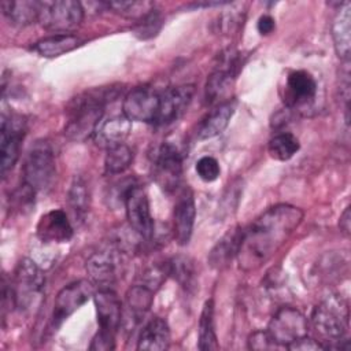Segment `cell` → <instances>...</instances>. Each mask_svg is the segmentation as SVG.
<instances>
[{
  "label": "cell",
  "instance_id": "cell-24",
  "mask_svg": "<svg viewBox=\"0 0 351 351\" xmlns=\"http://www.w3.org/2000/svg\"><path fill=\"white\" fill-rule=\"evenodd\" d=\"M170 346V328L167 322L160 317L151 318L137 340V350L144 351H162Z\"/></svg>",
  "mask_w": 351,
  "mask_h": 351
},
{
  "label": "cell",
  "instance_id": "cell-10",
  "mask_svg": "<svg viewBox=\"0 0 351 351\" xmlns=\"http://www.w3.org/2000/svg\"><path fill=\"white\" fill-rule=\"evenodd\" d=\"M95 284L90 280H78L63 287L53 303L52 328L58 329L71 314L84 306L95 295Z\"/></svg>",
  "mask_w": 351,
  "mask_h": 351
},
{
  "label": "cell",
  "instance_id": "cell-18",
  "mask_svg": "<svg viewBox=\"0 0 351 351\" xmlns=\"http://www.w3.org/2000/svg\"><path fill=\"white\" fill-rule=\"evenodd\" d=\"M317 81L306 70H293L287 77L284 104L288 108H300L314 101L317 96Z\"/></svg>",
  "mask_w": 351,
  "mask_h": 351
},
{
  "label": "cell",
  "instance_id": "cell-33",
  "mask_svg": "<svg viewBox=\"0 0 351 351\" xmlns=\"http://www.w3.org/2000/svg\"><path fill=\"white\" fill-rule=\"evenodd\" d=\"M162 25H163L162 14L158 10L152 8L149 12H147L144 16H141L138 19V22L136 23L133 30L138 38L147 40V38L156 36L158 32L160 30Z\"/></svg>",
  "mask_w": 351,
  "mask_h": 351
},
{
  "label": "cell",
  "instance_id": "cell-5",
  "mask_svg": "<svg viewBox=\"0 0 351 351\" xmlns=\"http://www.w3.org/2000/svg\"><path fill=\"white\" fill-rule=\"evenodd\" d=\"M45 277L37 263L29 258H23L18 262L11 288L15 299V307L19 310H27L43 293Z\"/></svg>",
  "mask_w": 351,
  "mask_h": 351
},
{
  "label": "cell",
  "instance_id": "cell-20",
  "mask_svg": "<svg viewBox=\"0 0 351 351\" xmlns=\"http://www.w3.org/2000/svg\"><path fill=\"white\" fill-rule=\"evenodd\" d=\"M132 130V121L123 114L112 115L107 119H101L97 125L93 138L96 145L108 149L111 147L123 144Z\"/></svg>",
  "mask_w": 351,
  "mask_h": 351
},
{
  "label": "cell",
  "instance_id": "cell-7",
  "mask_svg": "<svg viewBox=\"0 0 351 351\" xmlns=\"http://www.w3.org/2000/svg\"><path fill=\"white\" fill-rule=\"evenodd\" d=\"M84 19V7L75 0L41 1L38 22L41 26L56 34L70 33L77 29Z\"/></svg>",
  "mask_w": 351,
  "mask_h": 351
},
{
  "label": "cell",
  "instance_id": "cell-2",
  "mask_svg": "<svg viewBox=\"0 0 351 351\" xmlns=\"http://www.w3.org/2000/svg\"><path fill=\"white\" fill-rule=\"evenodd\" d=\"M117 96L115 88H95L74 97L67 106L64 136L73 141H85L103 119L104 107Z\"/></svg>",
  "mask_w": 351,
  "mask_h": 351
},
{
  "label": "cell",
  "instance_id": "cell-21",
  "mask_svg": "<svg viewBox=\"0 0 351 351\" xmlns=\"http://www.w3.org/2000/svg\"><path fill=\"white\" fill-rule=\"evenodd\" d=\"M236 107H237V101L234 99H229L226 101H222L214 106V108L200 122L197 129V138L207 140L221 134L229 125L236 111Z\"/></svg>",
  "mask_w": 351,
  "mask_h": 351
},
{
  "label": "cell",
  "instance_id": "cell-14",
  "mask_svg": "<svg viewBox=\"0 0 351 351\" xmlns=\"http://www.w3.org/2000/svg\"><path fill=\"white\" fill-rule=\"evenodd\" d=\"M195 93V86L191 84L167 88L160 93L159 110L154 125L163 126L177 121L188 108Z\"/></svg>",
  "mask_w": 351,
  "mask_h": 351
},
{
  "label": "cell",
  "instance_id": "cell-36",
  "mask_svg": "<svg viewBox=\"0 0 351 351\" xmlns=\"http://www.w3.org/2000/svg\"><path fill=\"white\" fill-rule=\"evenodd\" d=\"M195 170H196L199 178L203 180L204 182H213L221 174V167H219L218 160L215 158H213V156H208V155L202 156L196 162Z\"/></svg>",
  "mask_w": 351,
  "mask_h": 351
},
{
  "label": "cell",
  "instance_id": "cell-3",
  "mask_svg": "<svg viewBox=\"0 0 351 351\" xmlns=\"http://www.w3.org/2000/svg\"><path fill=\"white\" fill-rule=\"evenodd\" d=\"M348 304L339 296L332 295L313 308L310 321L325 350H348L346 337L348 330Z\"/></svg>",
  "mask_w": 351,
  "mask_h": 351
},
{
  "label": "cell",
  "instance_id": "cell-11",
  "mask_svg": "<svg viewBox=\"0 0 351 351\" xmlns=\"http://www.w3.org/2000/svg\"><path fill=\"white\" fill-rule=\"evenodd\" d=\"M123 203L130 228L141 239L151 240L154 236L155 223L151 215L149 202L145 191L137 185H130L123 193Z\"/></svg>",
  "mask_w": 351,
  "mask_h": 351
},
{
  "label": "cell",
  "instance_id": "cell-23",
  "mask_svg": "<svg viewBox=\"0 0 351 351\" xmlns=\"http://www.w3.org/2000/svg\"><path fill=\"white\" fill-rule=\"evenodd\" d=\"M241 236L243 229L240 226H234L230 230H228L210 251L207 258L210 266L218 270L226 267L232 262V259L237 256Z\"/></svg>",
  "mask_w": 351,
  "mask_h": 351
},
{
  "label": "cell",
  "instance_id": "cell-26",
  "mask_svg": "<svg viewBox=\"0 0 351 351\" xmlns=\"http://www.w3.org/2000/svg\"><path fill=\"white\" fill-rule=\"evenodd\" d=\"M80 44H81L80 37L71 33H64V34H53V36L38 40L37 43L33 44V49L44 58H55L75 49Z\"/></svg>",
  "mask_w": 351,
  "mask_h": 351
},
{
  "label": "cell",
  "instance_id": "cell-27",
  "mask_svg": "<svg viewBox=\"0 0 351 351\" xmlns=\"http://www.w3.org/2000/svg\"><path fill=\"white\" fill-rule=\"evenodd\" d=\"M197 348L202 351H213L218 350V339L215 333V324H214V302L208 299L204 302L200 318H199V341Z\"/></svg>",
  "mask_w": 351,
  "mask_h": 351
},
{
  "label": "cell",
  "instance_id": "cell-30",
  "mask_svg": "<svg viewBox=\"0 0 351 351\" xmlns=\"http://www.w3.org/2000/svg\"><path fill=\"white\" fill-rule=\"evenodd\" d=\"M165 270L169 276H171L181 287H184L186 291L192 289L196 285V270L192 259L188 256L180 255L170 259Z\"/></svg>",
  "mask_w": 351,
  "mask_h": 351
},
{
  "label": "cell",
  "instance_id": "cell-34",
  "mask_svg": "<svg viewBox=\"0 0 351 351\" xmlns=\"http://www.w3.org/2000/svg\"><path fill=\"white\" fill-rule=\"evenodd\" d=\"M106 5L123 16H138V19L154 8L148 1H108Z\"/></svg>",
  "mask_w": 351,
  "mask_h": 351
},
{
  "label": "cell",
  "instance_id": "cell-22",
  "mask_svg": "<svg viewBox=\"0 0 351 351\" xmlns=\"http://www.w3.org/2000/svg\"><path fill=\"white\" fill-rule=\"evenodd\" d=\"M333 45L337 56L343 62L350 60L351 51V4L344 1L332 23Z\"/></svg>",
  "mask_w": 351,
  "mask_h": 351
},
{
  "label": "cell",
  "instance_id": "cell-17",
  "mask_svg": "<svg viewBox=\"0 0 351 351\" xmlns=\"http://www.w3.org/2000/svg\"><path fill=\"white\" fill-rule=\"evenodd\" d=\"M99 330L114 335L122 324V303L111 288H99L93 295Z\"/></svg>",
  "mask_w": 351,
  "mask_h": 351
},
{
  "label": "cell",
  "instance_id": "cell-28",
  "mask_svg": "<svg viewBox=\"0 0 351 351\" xmlns=\"http://www.w3.org/2000/svg\"><path fill=\"white\" fill-rule=\"evenodd\" d=\"M152 302L154 289L144 284L133 285L126 293V307L129 314L133 317L132 319H134L136 322L144 317V314L152 306Z\"/></svg>",
  "mask_w": 351,
  "mask_h": 351
},
{
  "label": "cell",
  "instance_id": "cell-1",
  "mask_svg": "<svg viewBox=\"0 0 351 351\" xmlns=\"http://www.w3.org/2000/svg\"><path fill=\"white\" fill-rule=\"evenodd\" d=\"M304 213L291 204H276L265 210L255 221L243 229L237 251L240 269L251 271L267 262L303 221Z\"/></svg>",
  "mask_w": 351,
  "mask_h": 351
},
{
  "label": "cell",
  "instance_id": "cell-39",
  "mask_svg": "<svg viewBox=\"0 0 351 351\" xmlns=\"http://www.w3.org/2000/svg\"><path fill=\"white\" fill-rule=\"evenodd\" d=\"M288 350H292V351H315V350H325L324 346L318 341V340H314L308 336H304L302 339H299L298 341L292 343L291 346L287 347Z\"/></svg>",
  "mask_w": 351,
  "mask_h": 351
},
{
  "label": "cell",
  "instance_id": "cell-31",
  "mask_svg": "<svg viewBox=\"0 0 351 351\" xmlns=\"http://www.w3.org/2000/svg\"><path fill=\"white\" fill-rule=\"evenodd\" d=\"M300 148V143L296 136L289 132H282L273 136L267 144V152L274 160H289Z\"/></svg>",
  "mask_w": 351,
  "mask_h": 351
},
{
  "label": "cell",
  "instance_id": "cell-38",
  "mask_svg": "<svg viewBox=\"0 0 351 351\" xmlns=\"http://www.w3.org/2000/svg\"><path fill=\"white\" fill-rule=\"evenodd\" d=\"M114 348H115V336L101 330H99L95 335L89 346V350H93V351H108Z\"/></svg>",
  "mask_w": 351,
  "mask_h": 351
},
{
  "label": "cell",
  "instance_id": "cell-35",
  "mask_svg": "<svg viewBox=\"0 0 351 351\" xmlns=\"http://www.w3.org/2000/svg\"><path fill=\"white\" fill-rule=\"evenodd\" d=\"M34 195H36V191L26 182H22V185H19L12 192L10 199V204H11L10 207L18 213L29 211L34 206Z\"/></svg>",
  "mask_w": 351,
  "mask_h": 351
},
{
  "label": "cell",
  "instance_id": "cell-32",
  "mask_svg": "<svg viewBox=\"0 0 351 351\" xmlns=\"http://www.w3.org/2000/svg\"><path fill=\"white\" fill-rule=\"evenodd\" d=\"M104 158V171L107 174H119L123 173L133 160V152L126 144H119L106 149Z\"/></svg>",
  "mask_w": 351,
  "mask_h": 351
},
{
  "label": "cell",
  "instance_id": "cell-4",
  "mask_svg": "<svg viewBox=\"0 0 351 351\" xmlns=\"http://www.w3.org/2000/svg\"><path fill=\"white\" fill-rule=\"evenodd\" d=\"M23 182L30 185L36 192L48 191L56 178V163L52 149L48 144H36L25 158Z\"/></svg>",
  "mask_w": 351,
  "mask_h": 351
},
{
  "label": "cell",
  "instance_id": "cell-41",
  "mask_svg": "<svg viewBox=\"0 0 351 351\" xmlns=\"http://www.w3.org/2000/svg\"><path fill=\"white\" fill-rule=\"evenodd\" d=\"M339 226H340V230H341L346 236H350V207H346V210H344L343 214L340 215Z\"/></svg>",
  "mask_w": 351,
  "mask_h": 351
},
{
  "label": "cell",
  "instance_id": "cell-16",
  "mask_svg": "<svg viewBox=\"0 0 351 351\" xmlns=\"http://www.w3.org/2000/svg\"><path fill=\"white\" fill-rule=\"evenodd\" d=\"M196 217V204L193 191L184 186L176 200L173 211V233L180 245H186L192 237Z\"/></svg>",
  "mask_w": 351,
  "mask_h": 351
},
{
  "label": "cell",
  "instance_id": "cell-37",
  "mask_svg": "<svg viewBox=\"0 0 351 351\" xmlns=\"http://www.w3.org/2000/svg\"><path fill=\"white\" fill-rule=\"evenodd\" d=\"M280 347L269 335L267 330H255L248 337V348L256 350V351H265V350H274Z\"/></svg>",
  "mask_w": 351,
  "mask_h": 351
},
{
  "label": "cell",
  "instance_id": "cell-40",
  "mask_svg": "<svg viewBox=\"0 0 351 351\" xmlns=\"http://www.w3.org/2000/svg\"><path fill=\"white\" fill-rule=\"evenodd\" d=\"M256 29L258 32L262 34V36H267L270 33L274 32L276 29V21L273 16L265 14L262 15L259 19H258V23H256Z\"/></svg>",
  "mask_w": 351,
  "mask_h": 351
},
{
  "label": "cell",
  "instance_id": "cell-9",
  "mask_svg": "<svg viewBox=\"0 0 351 351\" xmlns=\"http://www.w3.org/2000/svg\"><path fill=\"white\" fill-rule=\"evenodd\" d=\"M266 330L280 347H288L308 335V321L298 308L282 306L273 314Z\"/></svg>",
  "mask_w": 351,
  "mask_h": 351
},
{
  "label": "cell",
  "instance_id": "cell-13",
  "mask_svg": "<svg viewBox=\"0 0 351 351\" xmlns=\"http://www.w3.org/2000/svg\"><path fill=\"white\" fill-rule=\"evenodd\" d=\"M160 93H158L151 86H137L132 89L123 99L122 114L137 122L154 123L158 110H159Z\"/></svg>",
  "mask_w": 351,
  "mask_h": 351
},
{
  "label": "cell",
  "instance_id": "cell-12",
  "mask_svg": "<svg viewBox=\"0 0 351 351\" xmlns=\"http://www.w3.org/2000/svg\"><path fill=\"white\" fill-rule=\"evenodd\" d=\"M26 133V122L19 115H1L0 126V154H1V174L5 177L16 160L19 159L21 145Z\"/></svg>",
  "mask_w": 351,
  "mask_h": 351
},
{
  "label": "cell",
  "instance_id": "cell-29",
  "mask_svg": "<svg viewBox=\"0 0 351 351\" xmlns=\"http://www.w3.org/2000/svg\"><path fill=\"white\" fill-rule=\"evenodd\" d=\"M89 189L82 177H75L67 193V203L75 222H81L89 210Z\"/></svg>",
  "mask_w": 351,
  "mask_h": 351
},
{
  "label": "cell",
  "instance_id": "cell-19",
  "mask_svg": "<svg viewBox=\"0 0 351 351\" xmlns=\"http://www.w3.org/2000/svg\"><path fill=\"white\" fill-rule=\"evenodd\" d=\"M36 233L43 243H67L71 240L74 229L67 214L56 208L40 217Z\"/></svg>",
  "mask_w": 351,
  "mask_h": 351
},
{
  "label": "cell",
  "instance_id": "cell-6",
  "mask_svg": "<svg viewBox=\"0 0 351 351\" xmlns=\"http://www.w3.org/2000/svg\"><path fill=\"white\" fill-rule=\"evenodd\" d=\"M182 155L180 149L166 141L155 148L152 154V178L167 193L178 189L182 181Z\"/></svg>",
  "mask_w": 351,
  "mask_h": 351
},
{
  "label": "cell",
  "instance_id": "cell-8",
  "mask_svg": "<svg viewBox=\"0 0 351 351\" xmlns=\"http://www.w3.org/2000/svg\"><path fill=\"white\" fill-rule=\"evenodd\" d=\"M240 67H241V62H240L239 52L229 49L225 53H222L219 64L210 74L206 82L204 96H206L207 104L217 106L230 99L229 97L230 89L233 86L234 78Z\"/></svg>",
  "mask_w": 351,
  "mask_h": 351
},
{
  "label": "cell",
  "instance_id": "cell-25",
  "mask_svg": "<svg viewBox=\"0 0 351 351\" xmlns=\"http://www.w3.org/2000/svg\"><path fill=\"white\" fill-rule=\"evenodd\" d=\"M3 14L12 25L27 26L38 21L41 11V1L21 0V1H1Z\"/></svg>",
  "mask_w": 351,
  "mask_h": 351
},
{
  "label": "cell",
  "instance_id": "cell-15",
  "mask_svg": "<svg viewBox=\"0 0 351 351\" xmlns=\"http://www.w3.org/2000/svg\"><path fill=\"white\" fill-rule=\"evenodd\" d=\"M122 258L115 250H101L86 261V271L90 281L99 288H111L119 276Z\"/></svg>",
  "mask_w": 351,
  "mask_h": 351
}]
</instances>
